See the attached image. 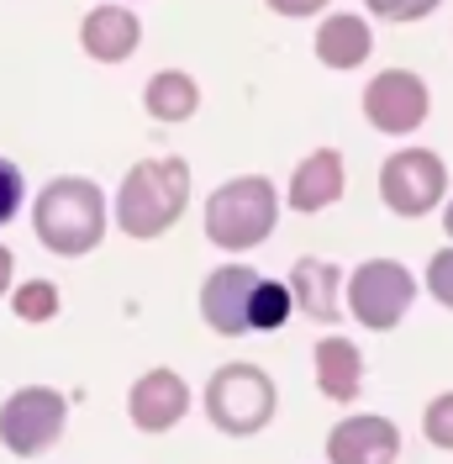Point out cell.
<instances>
[{
  "mask_svg": "<svg viewBox=\"0 0 453 464\" xmlns=\"http://www.w3.org/2000/svg\"><path fill=\"white\" fill-rule=\"evenodd\" d=\"M142 106L153 121H190L200 106V90L190 74H179V69H164V74H153L148 90H142Z\"/></svg>",
  "mask_w": 453,
  "mask_h": 464,
  "instance_id": "cell-17",
  "label": "cell"
},
{
  "mask_svg": "<svg viewBox=\"0 0 453 464\" xmlns=\"http://www.w3.org/2000/svg\"><path fill=\"white\" fill-rule=\"evenodd\" d=\"M400 454V428L390 417H342L327 433V459L333 464H396Z\"/></svg>",
  "mask_w": 453,
  "mask_h": 464,
  "instance_id": "cell-11",
  "label": "cell"
},
{
  "mask_svg": "<svg viewBox=\"0 0 453 464\" xmlns=\"http://www.w3.org/2000/svg\"><path fill=\"white\" fill-rule=\"evenodd\" d=\"M338 285H342V269L327 259H295L290 269V312L312 322H338Z\"/></svg>",
  "mask_w": 453,
  "mask_h": 464,
  "instance_id": "cell-13",
  "label": "cell"
},
{
  "mask_svg": "<svg viewBox=\"0 0 453 464\" xmlns=\"http://www.w3.org/2000/svg\"><path fill=\"white\" fill-rule=\"evenodd\" d=\"M327 0H269V11H280V16H316Z\"/></svg>",
  "mask_w": 453,
  "mask_h": 464,
  "instance_id": "cell-24",
  "label": "cell"
},
{
  "mask_svg": "<svg viewBox=\"0 0 453 464\" xmlns=\"http://www.w3.org/2000/svg\"><path fill=\"white\" fill-rule=\"evenodd\" d=\"M185 411H190V385L174 370H148L127 391V417L138 433H169Z\"/></svg>",
  "mask_w": 453,
  "mask_h": 464,
  "instance_id": "cell-10",
  "label": "cell"
},
{
  "mask_svg": "<svg viewBox=\"0 0 453 464\" xmlns=\"http://www.w3.org/2000/svg\"><path fill=\"white\" fill-rule=\"evenodd\" d=\"M316 385L327 401H353L364 385V353L348 338H322L316 343Z\"/></svg>",
  "mask_w": 453,
  "mask_h": 464,
  "instance_id": "cell-15",
  "label": "cell"
},
{
  "mask_svg": "<svg viewBox=\"0 0 453 464\" xmlns=\"http://www.w3.org/2000/svg\"><path fill=\"white\" fill-rule=\"evenodd\" d=\"M32 227L43 237V248L58 259H80L106 237V201L101 185L85 174H58L43 185V196L32 206Z\"/></svg>",
  "mask_w": 453,
  "mask_h": 464,
  "instance_id": "cell-1",
  "label": "cell"
},
{
  "mask_svg": "<svg viewBox=\"0 0 453 464\" xmlns=\"http://www.w3.org/2000/svg\"><path fill=\"white\" fill-rule=\"evenodd\" d=\"M280 222V190L264 174H237L217 185V196L206 201V237L226 254H248L258 248Z\"/></svg>",
  "mask_w": 453,
  "mask_h": 464,
  "instance_id": "cell-3",
  "label": "cell"
},
{
  "mask_svg": "<svg viewBox=\"0 0 453 464\" xmlns=\"http://www.w3.org/2000/svg\"><path fill=\"white\" fill-rule=\"evenodd\" d=\"M422 433L427 443H438V449H453V391H443V396H432L422 411Z\"/></svg>",
  "mask_w": 453,
  "mask_h": 464,
  "instance_id": "cell-20",
  "label": "cell"
},
{
  "mask_svg": "<svg viewBox=\"0 0 453 464\" xmlns=\"http://www.w3.org/2000/svg\"><path fill=\"white\" fill-rule=\"evenodd\" d=\"M190 201V164L185 159H142L127 169L116 190V222L132 237H159L185 217Z\"/></svg>",
  "mask_w": 453,
  "mask_h": 464,
  "instance_id": "cell-2",
  "label": "cell"
},
{
  "mask_svg": "<svg viewBox=\"0 0 453 464\" xmlns=\"http://www.w3.org/2000/svg\"><path fill=\"white\" fill-rule=\"evenodd\" d=\"M11 312H16L22 322L58 317V285H48V280H27V285H16V295H11Z\"/></svg>",
  "mask_w": 453,
  "mask_h": 464,
  "instance_id": "cell-19",
  "label": "cell"
},
{
  "mask_svg": "<svg viewBox=\"0 0 453 464\" xmlns=\"http://www.w3.org/2000/svg\"><path fill=\"white\" fill-rule=\"evenodd\" d=\"M11 269H16V264H11V248H5V243H0V295H5V290H11Z\"/></svg>",
  "mask_w": 453,
  "mask_h": 464,
  "instance_id": "cell-25",
  "label": "cell"
},
{
  "mask_svg": "<svg viewBox=\"0 0 453 464\" xmlns=\"http://www.w3.org/2000/svg\"><path fill=\"white\" fill-rule=\"evenodd\" d=\"M369 48H374V32H369V22H359V16H327L322 27H316V58L327 63V69H359L369 58Z\"/></svg>",
  "mask_w": 453,
  "mask_h": 464,
  "instance_id": "cell-16",
  "label": "cell"
},
{
  "mask_svg": "<svg viewBox=\"0 0 453 464\" xmlns=\"http://www.w3.org/2000/svg\"><path fill=\"white\" fill-rule=\"evenodd\" d=\"M80 43H85V53L95 63H127V58L138 53L142 27L127 5H95L80 22Z\"/></svg>",
  "mask_w": 453,
  "mask_h": 464,
  "instance_id": "cell-12",
  "label": "cell"
},
{
  "mask_svg": "<svg viewBox=\"0 0 453 464\" xmlns=\"http://www.w3.org/2000/svg\"><path fill=\"white\" fill-rule=\"evenodd\" d=\"M16 206H22V169L11 159H0V227L16 217Z\"/></svg>",
  "mask_w": 453,
  "mask_h": 464,
  "instance_id": "cell-23",
  "label": "cell"
},
{
  "mask_svg": "<svg viewBox=\"0 0 453 464\" xmlns=\"http://www.w3.org/2000/svg\"><path fill=\"white\" fill-rule=\"evenodd\" d=\"M427 106H432V95H427L422 74H411V69H385V74H374L364 90V116L374 132H385V138H406V132H417L427 121Z\"/></svg>",
  "mask_w": 453,
  "mask_h": 464,
  "instance_id": "cell-8",
  "label": "cell"
},
{
  "mask_svg": "<svg viewBox=\"0 0 453 464\" xmlns=\"http://www.w3.org/2000/svg\"><path fill=\"white\" fill-rule=\"evenodd\" d=\"M290 322V290L275 280H258L254 301H248V333H280Z\"/></svg>",
  "mask_w": 453,
  "mask_h": 464,
  "instance_id": "cell-18",
  "label": "cell"
},
{
  "mask_svg": "<svg viewBox=\"0 0 453 464\" xmlns=\"http://www.w3.org/2000/svg\"><path fill=\"white\" fill-rule=\"evenodd\" d=\"M254 285H258V269H248V264H222V269H211L206 285H200V317H206V327L222 333V338H243V333H248Z\"/></svg>",
  "mask_w": 453,
  "mask_h": 464,
  "instance_id": "cell-9",
  "label": "cell"
},
{
  "mask_svg": "<svg viewBox=\"0 0 453 464\" xmlns=\"http://www.w3.org/2000/svg\"><path fill=\"white\" fill-rule=\"evenodd\" d=\"M364 5L380 22H422L427 11H438L443 0H364Z\"/></svg>",
  "mask_w": 453,
  "mask_h": 464,
  "instance_id": "cell-21",
  "label": "cell"
},
{
  "mask_svg": "<svg viewBox=\"0 0 453 464\" xmlns=\"http://www.w3.org/2000/svg\"><path fill=\"white\" fill-rule=\"evenodd\" d=\"M338 196H342V153L316 148L312 159H301V169L290 179V206L295 211H327Z\"/></svg>",
  "mask_w": 453,
  "mask_h": 464,
  "instance_id": "cell-14",
  "label": "cell"
},
{
  "mask_svg": "<svg viewBox=\"0 0 453 464\" xmlns=\"http://www.w3.org/2000/svg\"><path fill=\"white\" fill-rule=\"evenodd\" d=\"M443 227H448V237H453V201H448V211H443Z\"/></svg>",
  "mask_w": 453,
  "mask_h": 464,
  "instance_id": "cell-26",
  "label": "cell"
},
{
  "mask_svg": "<svg viewBox=\"0 0 453 464\" xmlns=\"http://www.w3.org/2000/svg\"><path fill=\"white\" fill-rule=\"evenodd\" d=\"M427 290H432L438 306H448L453 312V248L432 254V264H427Z\"/></svg>",
  "mask_w": 453,
  "mask_h": 464,
  "instance_id": "cell-22",
  "label": "cell"
},
{
  "mask_svg": "<svg viewBox=\"0 0 453 464\" xmlns=\"http://www.w3.org/2000/svg\"><path fill=\"white\" fill-rule=\"evenodd\" d=\"M348 306H353V317L364 322L369 333H390L406 312H411V301H417V280H411V269L400 259H369L359 264L353 275H348Z\"/></svg>",
  "mask_w": 453,
  "mask_h": 464,
  "instance_id": "cell-6",
  "label": "cell"
},
{
  "mask_svg": "<svg viewBox=\"0 0 453 464\" xmlns=\"http://www.w3.org/2000/svg\"><path fill=\"white\" fill-rule=\"evenodd\" d=\"M206 417L226 438H254L275 417V380L254 364H226L206 385Z\"/></svg>",
  "mask_w": 453,
  "mask_h": 464,
  "instance_id": "cell-4",
  "label": "cell"
},
{
  "mask_svg": "<svg viewBox=\"0 0 453 464\" xmlns=\"http://www.w3.org/2000/svg\"><path fill=\"white\" fill-rule=\"evenodd\" d=\"M63 428H69V401L53 385H22V391H11L0 401V443L16 459H32V454L53 449Z\"/></svg>",
  "mask_w": 453,
  "mask_h": 464,
  "instance_id": "cell-5",
  "label": "cell"
},
{
  "mask_svg": "<svg viewBox=\"0 0 453 464\" xmlns=\"http://www.w3.org/2000/svg\"><path fill=\"white\" fill-rule=\"evenodd\" d=\"M448 196V164L432 148H400L380 164V201L396 217H427Z\"/></svg>",
  "mask_w": 453,
  "mask_h": 464,
  "instance_id": "cell-7",
  "label": "cell"
}]
</instances>
